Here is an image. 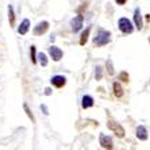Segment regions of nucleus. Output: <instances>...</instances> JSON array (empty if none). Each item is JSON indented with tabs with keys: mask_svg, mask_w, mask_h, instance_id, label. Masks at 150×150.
Listing matches in <instances>:
<instances>
[{
	"mask_svg": "<svg viewBox=\"0 0 150 150\" xmlns=\"http://www.w3.org/2000/svg\"><path fill=\"white\" fill-rule=\"evenodd\" d=\"M110 41H111V33L105 31V30H100V31L98 33V35L95 37L93 43L96 46H104V45H107Z\"/></svg>",
	"mask_w": 150,
	"mask_h": 150,
	"instance_id": "obj_1",
	"label": "nucleus"
},
{
	"mask_svg": "<svg viewBox=\"0 0 150 150\" xmlns=\"http://www.w3.org/2000/svg\"><path fill=\"white\" fill-rule=\"evenodd\" d=\"M119 28H120V31L125 33V34H131L134 30L131 22H130L127 18H120V19H119Z\"/></svg>",
	"mask_w": 150,
	"mask_h": 150,
	"instance_id": "obj_2",
	"label": "nucleus"
},
{
	"mask_svg": "<svg viewBox=\"0 0 150 150\" xmlns=\"http://www.w3.org/2000/svg\"><path fill=\"white\" fill-rule=\"evenodd\" d=\"M107 126H108L110 130H112V131L116 134V137H119V138H123V137H125V130H123V127L120 125L110 120V122L107 123Z\"/></svg>",
	"mask_w": 150,
	"mask_h": 150,
	"instance_id": "obj_3",
	"label": "nucleus"
},
{
	"mask_svg": "<svg viewBox=\"0 0 150 150\" xmlns=\"http://www.w3.org/2000/svg\"><path fill=\"white\" fill-rule=\"evenodd\" d=\"M83 21H84V16L83 15H79V16L73 18L72 21H70V26H72V31L73 33H77L83 27Z\"/></svg>",
	"mask_w": 150,
	"mask_h": 150,
	"instance_id": "obj_4",
	"label": "nucleus"
},
{
	"mask_svg": "<svg viewBox=\"0 0 150 150\" xmlns=\"http://www.w3.org/2000/svg\"><path fill=\"white\" fill-rule=\"evenodd\" d=\"M49 53H50V57H52L54 61H59V59L62 58V50L58 49V47H56V46H52V47H49Z\"/></svg>",
	"mask_w": 150,
	"mask_h": 150,
	"instance_id": "obj_5",
	"label": "nucleus"
},
{
	"mask_svg": "<svg viewBox=\"0 0 150 150\" xmlns=\"http://www.w3.org/2000/svg\"><path fill=\"white\" fill-rule=\"evenodd\" d=\"M100 145H101V147H104V149H112V147H114L112 139L110 137L105 135V134H101L100 135Z\"/></svg>",
	"mask_w": 150,
	"mask_h": 150,
	"instance_id": "obj_6",
	"label": "nucleus"
},
{
	"mask_svg": "<svg viewBox=\"0 0 150 150\" xmlns=\"http://www.w3.org/2000/svg\"><path fill=\"white\" fill-rule=\"evenodd\" d=\"M47 28H49V23L47 22H41L38 26H35L34 28V34L35 35H42V34H45L46 31H47Z\"/></svg>",
	"mask_w": 150,
	"mask_h": 150,
	"instance_id": "obj_7",
	"label": "nucleus"
},
{
	"mask_svg": "<svg viewBox=\"0 0 150 150\" xmlns=\"http://www.w3.org/2000/svg\"><path fill=\"white\" fill-rule=\"evenodd\" d=\"M52 84L54 85L56 88H62L65 84H67V79L64 76H54V77H52Z\"/></svg>",
	"mask_w": 150,
	"mask_h": 150,
	"instance_id": "obj_8",
	"label": "nucleus"
},
{
	"mask_svg": "<svg viewBox=\"0 0 150 150\" xmlns=\"http://www.w3.org/2000/svg\"><path fill=\"white\" fill-rule=\"evenodd\" d=\"M28 28H30V21H28V19H23L21 26H19V28H18V33L21 35H25V34H27Z\"/></svg>",
	"mask_w": 150,
	"mask_h": 150,
	"instance_id": "obj_9",
	"label": "nucleus"
},
{
	"mask_svg": "<svg viewBox=\"0 0 150 150\" xmlns=\"http://www.w3.org/2000/svg\"><path fill=\"white\" fill-rule=\"evenodd\" d=\"M134 21H135L137 28H138V30H141V28H142V26H143V23H142V16H141L139 8H137L135 12H134Z\"/></svg>",
	"mask_w": 150,
	"mask_h": 150,
	"instance_id": "obj_10",
	"label": "nucleus"
},
{
	"mask_svg": "<svg viewBox=\"0 0 150 150\" xmlns=\"http://www.w3.org/2000/svg\"><path fill=\"white\" fill-rule=\"evenodd\" d=\"M137 137H138L141 141L147 139V131L143 126H138V127H137Z\"/></svg>",
	"mask_w": 150,
	"mask_h": 150,
	"instance_id": "obj_11",
	"label": "nucleus"
},
{
	"mask_svg": "<svg viewBox=\"0 0 150 150\" xmlns=\"http://www.w3.org/2000/svg\"><path fill=\"white\" fill-rule=\"evenodd\" d=\"M81 105H83V108H89V107L93 105V99H92L91 96L85 95L83 98V101H81Z\"/></svg>",
	"mask_w": 150,
	"mask_h": 150,
	"instance_id": "obj_12",
	"label": "nucleus"
},
{
	"mask_svg": "<svg viewBox=\"0 0 150 150\" xmlns=\"http://www.w3.org/2000/svg\"><path fill=\"white\" fill-rule=\"evenodd\" d=\"M8 19H10V25H15V14H14V8L11 4H8Z\"/></svg>",
	"mask_w": 150,
	"mask_h": 150,
	"instance_id": "obj_13",
	"label": "nucleus"
},
{
	"mask_svg": "<svg viewBox=\"0 0 150 150\" xmlns=\"http://www.w3.org/2000/svg\"><path fill=\"white\" fill-rule=\"evenodd\" d=\"M114 95H115L116 98H120V96L123 95L122 87H120V84L119 83H114Z\"/></svg>",
	"mask_w": 150,
	"mask_h": 150,
	"instance_id": "obj_14",
	"label": "nucleus"
},
{
	"mask_svg": "<svg viewBox=\"0 0 150 150\" xmlns=\"http://www.w3.org/2000/svg\"><path fill=\"white\" fill-rule=\"evenodd\" d=\"M89 31H91V28H87L85 31L81 34V38H80V45H85L88 41V35H89Z\"/></svg>",
	"mask_w": 150,
	"mask_h": 150,
	"instance_id": "obj_15",
	"label": "nucleus"
},
{
	"mask_svg": "<svg viewBox=\"0 0 150 150\" xmlns=\"http://www.w3.org/2000/svg\"><path fill=\"white\" fill-rule=\"evenodd\" d=\"M38 58H39V62H41L42 67H46V65H47V57H46L45 53H39Z\"/></svg>",
	"mask_w": 150,
	"mask_h": 150,
	"instance_id": "obj_16",
	"label": "nucleus"
},
{
	"mask_svg": "<svg viewBox=\"0 0 150 150\" xmlns=\"http://www.w3.org/2000/svg\"><path fill=\"white\" fill-rule=\"evenodd\" d=\"M23 108H25V111H26V114H27V116H28V118H30V119H31V122H33V123H35V119H34V115H33V112H31V110L28 108V105H27V104H26V103H25V104H23Z\"/></svg>",
	"mask_w": 150,
	"mask_h": 150,
	"instance_id": "obj_17",
	"label": "nucleus"
},
{
	"mask_svg": "<svg viewBox=\"0 0 150 150\" xmlns=\"http://www.w3.org/2000/svg\"><path fill=\"white\" fill-rule=\"evenodd\" d=\"M30 57H31V62L37 64V52H35V46H31V49H30Z\"/></svg>",
	"mask_w": 150,
	"mask_h": 150,
	"instance_id": "obj_18",
	"label": "nucleus"
},
{
	"mask_svg": "<svg viewBox=\"0 0 150 150\" xmlns=\"http://www.w3.org/2000/svg\"><path fill=\"white\" fill-rule=\"evenodd\" d=\"M95 77H96V80H100L101 79V68L100 67H96V70H95Z\"/></svg>",
	"mask_w": 150,
	"mask_h": 150,
	"instance_id": "obj_19",
	"label": "nucleus"
},
{
	"mask_svg": "<svg viewBox=\"0 0 150 150\" xmlns=\"http://www.w3.org/2000/svg\"><path fill=\"white\" fill-rule=\"evenodd\" d=\"M119 79L122 81H126V83H127V81H129V74L126 73V72H122V73L119 74Z\"/></svg>",
	"mask_w": 150,
	"mask_h": 150,
	"instance_id": "obj_20",
	"label": "nucleus"
},
{
	"mask_svg": "<svg viewBox=\"0 0 150 150\" xmlns=\"http://www.w3.org/2000/svg\"><path fill=\"white\" fill-rule=\"evenodd\" d=\"M41 110L43 111V114L45 115H49V111H47V107H46L45 104H41Z\"/></svg>",
	"mask_w": 150,
	"mask_h": 150,
	"instance_id": "obj_21",
	"label": "nucleus"
},
{
	"mask_svg": "<svg viewBox=\"0 0 150 150\" xmlns=\"http://www.w3.org/2000/svg\"><path fill=\"white\" fill-rule=\"evenodd\" d=\"M108 73H110V74H112V73H114V69H112L111 61H108Z\"/></svg>",
	"mask_w": 150,
	"mask_h": 150,
	"instance_id": "obj_22",
	"label": "nucleus"
},
{
	"mask_svg": "<svg viewBox=\"0 0 150 150\" xmlns=\"http://www.w3.org/2000/svg\"><path fill=\"white\" fill-rule=\"evenodd\" d=\"M116 3H118L119 6H123V4L126 3V0H116Z\"/></svg>",
	"mask_w": 150,
	"mask_h": 150,
	"instance_id": "obj_23",
	"label": "nucleus"
},
{
	"mask_svg": "<svg viewBox=\"0 0 150 150\" xmlns=\"http://www.w3.org/2000/svg\"><path fill=\"white\" fill-rule=\"evenodd\" d=\"M45 91H46V92H45L46 95H50V93H52V89H50V88H46Z\"/></svg>",
	"mask_w": 150,
	"mask_h": 150,
	"instance_id": "obj_24",
	"label": "nucleus"
}]
</instances>
